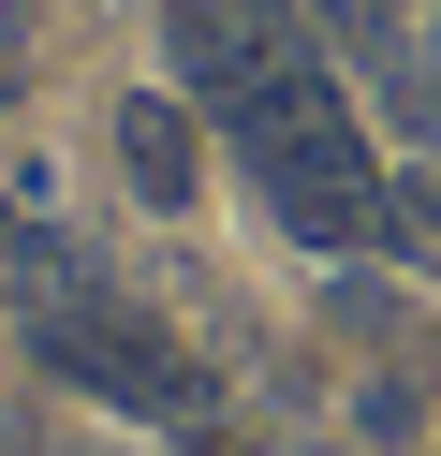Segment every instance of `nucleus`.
<instances>
[{"mask_svg":"<svg viewBox=\"0 0 441 456\" xmlns=\"http://www.w3.org/2000/svg\"><path fill=\"white\" fill-rule=\"evenodd\" d=\"M280 456H339V442H280Z\"/></svg>","mask_w":441,"mask_h":456,"instance_id":"obj_6","label":"nucleus"},{"mask_svg":"<svg viewBox=\"0 0 441 456\" xmlns=\"http://www.w3.org/2000/svg\"><path fill=\"white\" fill-rule=\"evenodd\" d=\"M29 354L74 397H103V412H206V368L176 354V324L133 309V295H103V280H59V295L29 309Z\"/></svg>","mask_w":441,"mask_h":456,"instance_id":"obj_2","label":"nucleus"},{"mask_svg":"<svg viewBox=\"0 0 441 456\" xmlns=\"http://www.w3.org/2000/svg\"><path fill=\"white\" fill-rule=\"evenodd\" d=\"M206 103H176V89H133V103H118V118H103V148H118V177H133V207H192V191H206Z\"/></svg>","mask_w":441,"mask_h":456,"instance_id":"obj_4","label":"nucleus"},{"mask_svg":"<svg viewBox=\"0 0 441 456\" xmlns=\"http://www.w3.org/2000/svg\"><path fill=\"white\" fill-rule=\"evenodd\" d=\"M427 74H441V30H427Z\"/></svg>","mask_w":441,"mask_h":456,"instance_id":"obj_7","label":"nucleus"},{"mask_svg":"<svg viewBox=\"0 0 441 456\" xmlns=\"http://www.w3.org/2000/svg\"><path fill=\"white\" fill-rule=\"evenodd\" d=\"M235 148H250V177H265V207H280L294 250H368L382 236V162H368V133H353V103L323 89V60L294 74V89H265L250 118H235Z\"/></svg>","mask_w":441,"mask_h":456,"instance_id":"obj_1","label":"nucleus"},{"mask_svg":"<svg viewBox=\"0 0 441 456\" xmlns=\"http://www.w3.org/2000/svg\"><path fill=\"white\" fill-rule=\"evenodd\" d=\"M382 250L441 265V191H427V177H382Z\"/></svg>","mask_w":441,"mask_h":456,"instance_id":"obj_5","label":"nucleus"},{"mask_svg":"<svg viewBox=\"0 0 441 456\" xmlns=\"http://www.w3.org/2000/svg\"><path fill=\"white\" fill-rule=\"evenodd\" d=\"M162 60H176V103H206L235 133L265 89L309 74V15L294 0H162Z\"/></svg>","mask_w":441,"mask_h":456,"instance_id":"obj_3","label":"nucleus"}]
</instances>
